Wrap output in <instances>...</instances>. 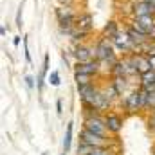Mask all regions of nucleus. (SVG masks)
<instances>
[{
	"mask_svg": "<svg viewBox=\"0 0 155 155\" xmlns=\"http://www.w3.org/2000/svg\"><path fill=\"white\" fill-rule=\"evenodd\" d=\"M94 52H96V56H97V60H105V61H108L110 65H116V52H114V47L110 45V41L108 38H101L97 41V45H96V49H94Z\"/></svg>",
	"mask_w": 155,
	"mask_h": 155,
	"instance_id": "nucleus-1",
	"label": "nucleus"
},
{
	"mask_svg": "<svg viewBox=\"0 0 155 155\" xmlns=\"http://www.w3.org/2000/svg\"><path fill=\"white\" fill-rule=\"evenodd\" d=\"M132 27H135L139 33H143V35L150 36V35H152V31L155 29L153 15H148V16H135V18H134V25H132Z\"/></svg>",
	"mask_w": 155,
	"mask_h": 155,
	"instance_id": "nucleus-2",
	"label": "nucleus"
},
{
	"mask_svg": "<svg viewBox=\"0 0 155 155\" xmlns=\"http://www.w3.org/2000/svg\"><path fill=\"white\" fill-rule=\"evenodd\" d=\"M85 128L90 130V132H94V134H97V135H103V137H105V128H107V124H105V121H101L97 116H94V117H88V119L85 121Z\"/></svg>",
	"mask_w": 155,
	"mask_h": 155,
	"instance_id": "nucleus-3",
	"label": "nucleus"
},
{
	"mask_svg": "<svg viewBox=\"0 0 155 155\" xmlns=\"http://www.w3.org/2000/svg\"><path fill=\"white\" fill-rule=\"evenodd\" d=\"M148 15H155V5L144 0H137L134 4V16H148Z\"/></svg>",
	"mask_w": 155,
	"mask_h": 155,
	"instance_id": "nucleus-4",
	"label": "nucleus"
},
{
	"mask_svg": "<svg viewBox=\"0 0 155 155\" xmlns=\"http://www.w3.org/2000/svg\"><path fill=\"white\" fill-rule=\"evenodd\" d=\"M81 143L92 144V146H103L105 144V137L103 135H97V134H94V132H90V130L85 128V132L81 134Z\"/></svg>",
	"mask_w": 155,
	"mask_h": 155,
	"instance_id": "nucleus-5",
	"label": "nucleus"
},
{
	"mask_svg": "<svg viewBox=\"0 0 155 155\" xmlns=\"http://www.w3.org/2000/svg\"><path fill=\"white\" fill-rule=\"evenodd\" d=\"M124 107H126L130 112H135L139 107H143V96H141V92H132L130 96H126Z\"/></svg>",
	"mask_w": 155,
	"mask_h": 155,
	"instance_id": "nucleus-6",
	"label": "nucleus"
},
{
	"mask_svg": "<svg viewBox=\"0 0 155 155\" xmlns=\"http://www.w3.org/2000/svg\"><path fill=\"white\" fill-rule=\"evenodd\" d=\"M92 56H96V52H94L92 49L85 47V45H79V47H76V49H74V58L78 60V63L90 61V60H92Z\"/></svg>",
	"mask_w": 155,
	"mask_h": 155,
	"instance_id": "nucleus-7",
	"label": "nucleus"
},
{
	"mask_svg": "<svg viewBox=\"0 0 155 155\" xmlns=\"http://www.w3.org/2000/svg\"><path fill=\"white\" fill-rule=\"evenodd\" d=\"M99 71V63L97 61H83V63H78L76 67V72L79 74H88V76H92V74H96Z\"/></svg>",
	"mask_w": 155,
	"mask_h": 155,
	"instance_id": "nucleus-8",
	"label": "nucleus"
},
{
	"mask_svg": "<svg viewBox=\"0 0 155 155\" xmlns=\"http://www.w3.org/2000/svg\"><path fill=\"white\" fill-rule=\"evenodd\" d=\"M92 15L90 13H83V15H79L76 18V27L78 29H81V31H85V33H88L90 29H92Z\"/></svg>",
	"mask_w": 155,
	"mask_h": 155,
	"instance_id": "nucleus-9",
	"label": "nucleus"
},
{
	"mask_svg": "<svg viewBox=\"0 0 155 155\" xmlns=\"http://www.w3.org/2000/svg\"><path fill=\"white\" fill-rule=\"evenodd\" d=\"M110 105V97L103 92H97L96 94V99H94V108L96 110H107Z\"/></svg>",
	"mask_w": 155,
	"mask_h": 155,
	"instance_id": "nucleus-10",
	"label": "nucleus"
},
{
	"mask_svg": "<svg viewBox=\"0 0 155 155\" xmlns=\"http://www.w3.org/2000/svg\"><path fill=\"white\" fill-rule=\"evenodd\" d=\"M135 67H137V72L139 74H144V72L152 71V63L144 56H135Z\"/></svg>",
	"mask_w": 155,
	"mask_h": 155,
	"instance_id": "nucleus-11",
	"label": "nucleus"
},
{
	"mask_svg": "<svg viewBox=\"0 0 155 155\" xmlns=\"http://www.w3.org/2000/svg\"><path fill=\"white\" fill-rule=\"evenodd\" d=\"M126 35H128V38L134 41V45H135V47H137V45H143V43H144V40H146V35L139 33L135 27H130V29L126 31Z\"/></svg>",
	"mask_w": 155,
	"mask_h": 155,
	"instance_id": "nucleus-12",
	"label": "nucleus"
},
{
	"mask_svg": "<svg viewBox=\"0 0 155 155\" xmlns=\"http://www.w3.org/2000/svg\"><path fill=\"white\" fill-rule=\"evenodd\" d=\"M105 124H107V128H108V130H112V132H119V130H121L123 121H121V117H119V116L110 114V116H107V119H105Z\"/></svg>",
	"mask_w": 155,
	"mask_h": 155,
	"instance_id": "nucleus-13",
	"label": "nucleus"
},
{
	"mask_svg": "<svg viewBox=\"0 0 155 155\" xmlns=\"http://www.w3.org/2000/svg\"><path fill=\"white\" fill-rule=\"evenodd\" d=\"M103 33H105V35H107V36H108L110 40L114 38L116 35H119V29H117V22H116V20H110V22L105 25Z\"/></svg>",
	"mask_w": 155,
	"mask_h": 155,
	"instance_id": "nucleus-14",
	"label": "nucleus"
},
{
	"mask_svg": "<svg viewBox=\"0 0 155 155\" xmlns=\"http://www.w3.org/2000/svg\"><path fill=\"white\" fill-rule=\"evenodd\" d=\"M71 139H72V123L67 124V134H65V141H63V153L69 152V148H71Z\"/></svg>",
	"mask_w": 155,
	"mask_h": 155,
	"instance_id": "nucleus-15",
	"label": "nucleus"
},
{
	"mask_svg": "<svg viewBox=\"0 0 155 155\" xmlns=\"http://www.w3.org/2000/svg\"><path fill=\"white\" fill-rule=\"evenodd\" d=\"M112 85H114V88H116L119 94H123V90H124V87H126V83H124V76H116V79L112 81Z\"/></svg>",
	"mask_w": 155,
	"mask_h": 155,
	"instance_id": "nucleus-16",
	"label": "nucleus"
},
{
	"mask_svg": "<svg viewBox=\"0 0 155 155\" xmlns=\"http://www.w3.org/2000/svg\"><path fill=\"white\" fill-rule=\"evenodd\" d=\"M76 81H78V87L79 85H88L90 83V76L88 74H79V72H76Z\"/></svg>",
	"mask_w": 155,
	"mask_h": 155,
	"instance_id": "nucleus-17",
	"label": "nucleus"
},
{
	"mask_svg": "<svg viewBox=\"0 0 155 155\" xmlns=\"http://www.w3.org/2000/svg\"><path fill=\"white\" fill-rule=\"evenodd\" d=\"M49 83H51L52 87H60V74H58L56 71H52V72L49 74Z\"/></svg>",
	"mask_w": 155,
	"mask_h": 155,
	"instance_id": "nucleus-18",
	"label": "nucleus"
},
{
	"mask_svg": "<svg viewBox=\"0 0 155 155\" xmlns=\"http://www.w3.org/2000/svg\"><path fill=\"white\" fill-rule=\"evenodd\" d=\"M47 71H49V54H45V56H43V67H41V72H40V76L45 78Z\"/></svg>",
	"mask_w": 155,
	"mask_h": 155,
	"instance_id": "nucleus-19",
	"label": "nucleus"
},
{
	"mask_svg": "<svg viewBox=\"0 0 155 155\" xmlns=\"http://www.w3.org/2000/svg\"><path fill=\"white\" fill-rule=\"evenodd\" d=\"M90 155H112V153H110L108 150H103L101 146H97V148H94V152H92Z\"/></svg>",
	"mask_w": 155,
	"mask_h": 155,
	"instance_id": "nucleus-20",
	"label": "nucleus"
},
{
	"mask_svg": "<svg viewBox=\"0 0 155 155\" xmlns=\"http://www.w3.org/2000/svg\"><path fill=\"white\" fill-rule=\"evenodd\" d=\"M24 79H25V85H27V88H33V87H35V78H33V76H25Z\"/></svg>",
	"mask_w": 155,
	"mask_h": 155,
	"instance_id": "nucleus-21",
	"label": "nucleus"
},
{
	"mask_svg": "<svg viewBox=\"0 0 155 155\" xmlns=\"http://www.w3.org/2000/svg\"><path fill=\"white\" fill-rule=\"evenodd\" d=\"M16 25L22 27V5H20V9H18V13H16Z\"/></svg>",
	"mask_w": 155,
	"mask_h": 155,
	"instance_id": "nucleus-22",
	"label": "nucleus"
},
{
	"mask_svg": "<svg viewBox=\"0 0 155 155\" xmlns=\"http://www.w3.org/2000/svg\"><path fill=\"white\" fill-rule=\"evenodd\" d=\"M24 49H25V60L31 63V54H29V49H27V40L24 38Z\"/></svg>",
	"mask_w": 155,
	"mask_h": 155,
	"instance_id": "nucleus-23",
	"label": "nucleus"
},
{
	"mask_svg": "<svg viewBox=\"0 0 155 155\" xmlns=\"http://www.w3.org/2000/svg\"><path fill=\"white\" fill-rule=\"evenodd\" d=\"M56 108H58V114H61V101L58 99V103H56Z\"/></svg>",
	"mask_w": 155,
	"mask_h": 155,
	"instance_id": "nucleus-24",
	"label": "nucleus"
},
{
	"mask_svg": "<svg viewBox=\"0 0 155 155\" xmlns=\"http://www.w3.org/2000/svg\"><path fill=\"white\" fill-rule=\"evenodd\" d=\"M150 124H152V126H153V128H155V116L152 117V121H150Z\"/></svg>",
	"mask_w": 155,
	"mask_h": 155,
	"instance_id": "nucleus-25",
	"label": "nucleus"
},
{
	"mask_svg": "<svg viewBox=\"0 0 155 155\" xmlns=\"http://www.w3.org/2000/svg\"><path fill=\"white\" fill-rule=\"evenodd\" d=\"M144 2H148V4H152V5H155V0H144Z\"/></svg>",
	"mask_w": 155,
	"mask_h": 155,
	"instance_id": "nucleus-26",
	"label": "nucleus"
}]
</instances>
